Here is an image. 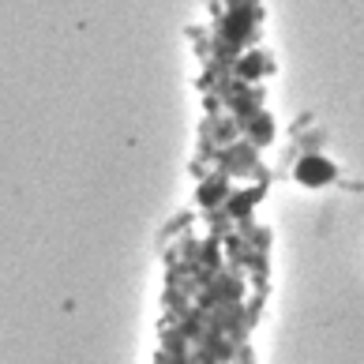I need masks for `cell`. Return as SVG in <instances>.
<instances>
[{
  "label": "cell",
  "mask_w": 364,
  "mask_h": 364,
  "mask_svg": "<svg viewBox=\"0 0 364 364\" xmlns=\"http://www.w3.org/2000/svg\"><path fill=\"white\" fill-rule=\"evenodd\" d=\"M293 177H296V184H304V188H327V184H334L338 169H334V161L327 154H304L293 166Z\"/></svg>",
  "instance_id": "cell-1"
},
{
  "label": "cell",
  "mask_w": 364,
  "mask_h": 364,
  "mask_svg": "<svg viewBox=\"0 0 364 364\" xmlns=\"http://www.w3.org/2000/svg\"><path fill=\"white\" fill-rule=\"evenodd\" d=\"M222 196H229V184H222V181H210V188L207 184L199 188V203H207V207H214Z\"/></svg>",
  "instance_id": "cell-2"
}]
</instances>
